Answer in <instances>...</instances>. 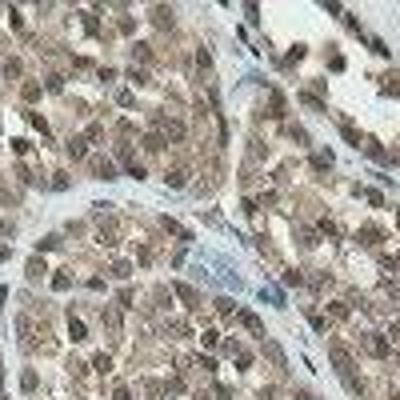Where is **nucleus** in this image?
I'll list each match as a JSON object with an SVG mask.
<instances>
[{
    "label": "nucleus",
    "mask_w": 400,
    "mask_h": 400,
    "mask_svg": "<svg viewBox=\"0 0 400 400\" xmlns=\"http://www.w3.org/2000/svg\"><path fill=\"white\" fill-rule=\"evenodd\" d=\"M96 176H104V180H116V168L108 160H96Z\"/></svg>",
    "instance_id": "1"
},
{
    "label": "nucleus",
    "mask_w": 400,
    "mask_h": 400,
    "mask_svg": "<svg viewBox=\"0 0 400 400\" xmlns=\"http://www.w3.org/2000/svg\"><path fill=\"white\" fill-rule=\"evenodd\" d=\"M264 352H268V356H272L276 364H284V352H280V348H276V344H268V348H264Z\"/></svg>",
    "instance_id": "2"
}]
</instances>
